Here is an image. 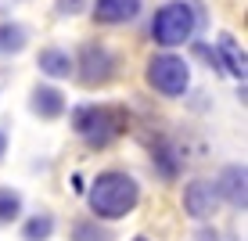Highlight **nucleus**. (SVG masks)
<instances>
[{
	"label": "nucleus",
	"instance_id": "f257e3e1",
	"mask_svg": "<svg viewBox=\"0 0 248 241\" xmlns=\"http://www.w3.org/2000/svg\"><path fill=\"white\" fill-rule=\"evenodd\" d=\"M137 202H140V184L123 169L97 173L87 191V205H90L93 220H123L137 209Z\"/></svg>",
	"mask_w": 248,
	"mask_h": 241
},
{
	"label": "nucleus",
	"instance_id": "f03ea898",
	"mask_svg": "<svg viewBox=\"0 0 248 241\" xmlns=\"http://www.w3.org/2000/svg\"><path fill=\"white\" fill-rule=\"evenodd\" d=\"M126 123H130L126 112L115 105H76L72 108V130L90 148H108L115 137L126 133Z\"/></svg>",
	"mask_w": 248,
	"mask_h": 241
},
{
	"label": "nucleus",
	"instance_id": "7ed1b4c3",
	"mask_svg": "<svg viewBox=\"0 0 248 241\" xmlns=\"http://www.w3.org/2000/svg\"><path fill=\"white\" fill-rule=\"evenodd\" d=\"M194 29H198V15H194V7L187 4V0H169V4H162L155 11V18H151V40H155L158 47H184L191 44Z\"/></svg>",
	"mask_w": 248,
	"mask_h": 241
},
{
	"label": "nucleus",
	"instance_id": "20e7f679",
	"mask_svg": "<svg viewBox=\"0 0 248 241\" xmlns=\"http://www.w3.org/2000/svg\"><path fill=\"white\" fill-rule=\"evenodd\" d=\"M144 80L162 97H184L187 87H191V65L173 50H162V54H151L148 68H144Z\"/></svg>",
	"mask_w": 248,
	"mask_h": 241
},
{
	"label": "nucleus",
	"instance_id": "39448f33",
	"mask_svg": "<svg viewBox=\"0 0 248 241\" xmlns=\"http://www.w3.org/2000/svg\"><path fill=\"white\" fill-rule=\"evenodd\" d=\"M76 72L87 87H105L108 80L115 76V54L105 44H87L76 58Z\"/></svg>",
	"mask_w": 248,
	"mask_h": 241
},
{
	"label": "nucleus",
	"instance_id": "423d86ee",
	"mask_svg": "<svg viewBox=\"0 0 248 241\" xmlns=\"http://www.w3.org/2000/svg\"><path fill=\"white\" fill-rule=\"evenodd\" d=\"M219 205V194H216V184L212 180H191V184L184 187V212L191 220H209L212 212H216Z\"/></svg>",
	"mask_w": 248,
	"mask_h": 241
},
{
	"label": "nucleus",
	"instance_id": "0eeeda50",
	"mask_svg": "<svg viewBox=\"0 0 248 241\" xmlns=\"http://www.w3.org/2000/svg\"><path fill=\"white\" fill-rule=\"evenodd\" d=\"M140 15V0H93V22L101 25H123Z\"/></svg>",
	"mask_w": 248,
	"mask_h": 241
},
{
	"label": "nucleus",
	"instance_id": "6e6552de",
	"mask_svg": "<svg viewBox=\"0 0 248 241\" xmlns=\"http://www.w3.org/2000/svg\"><path fill=\"white\" fill-rule=\"evenodd\" d=\"M29 108L40 119H58V115H65V94L58 87H50V83H40L29 94Z\"/></svg>",
	"mask_w": 248,
	"mask_h": 241
},
{
	"label": "nucleus",
	"instance_id": "1a4fd4ad",
	"mask_svg": "<svg viewBox=\"0 0 248 241\" xmlns=\"http://www.w3.org/2000/svg\"><path fill=\"white\" fill-rule=\"evenodd\" d=\"M36 68L44 76H50V80H68V76L76 72V58L62 47H44L36 54Z\"/></svg>",
	"mask_w": 248,
	"mask_h": 241
},
{
	"label": "nucleus",
	"instance_id": "9d476101",
	"mask_svg": "<svg viewBox=\"0 0 248 241\" xmlns=\"http://www.w3.org/2000/svg\"><path fill=\"white\" fill-rule=\"evenodd\" d=\"M216 194L219 198H227L234 209H245V166H227L223 173H219V184H216Z\"/></svg>",
	"mask_w": 248,
	"mask_h": 241
},
{
	"label": "nucleus",
	"instance_id": "9b49d317",
	"mask_svg": "<svg viewBox=\"0 0 248 241\" xmlns=\"http://www.w3.org/2000/svg\"><path fill=\"white\" fill-rule=\"evenodd\" d=\"M216 47H219V54H216L219 68H227L230 76H237V80L245 83V50L234 44V36H230V32H223V36L216 40Z\"/></svg>",
	"mask_w": 248,
	"mask_h": 241
},
{
	"label": "nucleus",
	"instance_id": "f8f14e48",
	"mask_svg": "<svg viewBox=\"0 0 248 241\" xmlns=\"http://www.w3.org/2000/svg\"><path fill=\"white\" fill-rule=\"evenodd\" d=\"M25 40H29L25 25H18V22H0V54H22Z\"/></svg>",
	"mask_w": 248,
	"mask_h": 241
},
{
	"label": "nucleus",
	"instance_id": "ddd939ff",
	"mask_svg": "<svg viewBox=\"0 0 248 241\" xmlns=\"http://www.w3.org/2000/svg\"><path fill=\"white\" fill-rule=\"evenodd\" d=\"M54 234V216L50 212H36L22 223V241H50Z\"/></svg>",
	"mask_w": 248,
	"mask_h": 241
},
{
	"label": "nucleus",
	"instance_id": "4468645a",
	"mask_svg": "<svg viewBox=\"0 0 248 241\" xmlns=\"http://www.w3.org/2000/svg\"><path fill=\"white\" fill-rule=\"evenodd\" d=\"M22 216V194L15 187H0V227Z\"/></svg>",
	"mask_w": 248,
	"mask_h": 241
},
{
	"label": "nucleus",
	"instance_id": "2eb2a0df",
	"mask_svg": "<svg viewBox=\"0 0 248 241\" xmlns=\"http://www.w3.org/2000/svg\"><path fill=\"white\" fill-rule=\"evenodd\" d=\"M72 241H115V238H112V230L101 227L97 220H79L72 227Z\"/></svg>",
	"mask_w": 248,
	"mask_h": 241
},
{
	"label": "nucleus",
	"instance_id": "dca6fc26",
	"mask_svg": "<svg viewBox=\"0 0 248 241\" xmlns=\"http://www.w3.org/2000/svg\"><path fill=\"white\" fill-rule=\"evenodd\" d=\"M155 162H158V169H162L166 180L176 177V159H173V151H169V144H158V148H155Z\"/></svg>",
	"mask_w": 248,
	"mask_h": 241
},
{
	"label": "nucleus",
	"instance_id": "f3484780",
	"mask_svg": "<svg viewBox=\"0 0 248 241\" xmlns=\"http://www.w3.org/2000/svg\"><path fill=\"white\" fill-rule=\"evenodd\" d=\"M83 7H87V0H54V15H62V18H72Z\"/></svg>",
	"mask_w": 248,
	"mask_h": 241
},
{
	"label": "nucleus",
	"instance_id": "a211bd4d",
	"mask_svg": "<svg viewBox=\"0 0 248 241\" xmlns=\"http://www.w3.org/2000/svg\"><path fill=\"white\" fill-rule=\"evenodd\" d=\"M4 155H7V133L0 130V162H4Z\"/></svg>",
	"mask_w": 248,
	"mask_h": 241
},
{
	"label": "nucleus",
	"instance_id": "6ab92c4d",
	"mask_svg": "<svg viewBox=\"0 0 248 241\" xmlns=\"http://www.w3.org/2000/svg\"><path fill=\"white\" fill-rule=\"evenodd\" d=\"M198 241H219V238L212 234V230H202V234H198Z\"/></svg>",
	"mask_w": 248,
	"mask_h": 241
},
{
	"label": "nucleus",
	"instance_id": "aec40b11",
	"mask_svg": "<svg viewBox=\"0 0 248 241\" xmlns=\"http://www.w3.org/2000/svg\"><path fill=\"white\" fill-rule=\"evenodd\" d=\"M133 241H148V238H133Z\"/></svg>",
	"mask_w": 248,
	"mask_h": 241
}]
</instances>
